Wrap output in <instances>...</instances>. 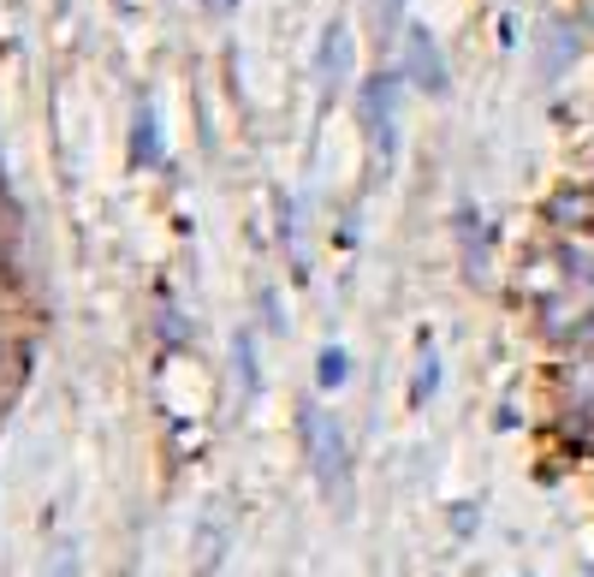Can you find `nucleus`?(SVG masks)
Masks as SVG:
<instances>
[{
  "instance_id": "1",
  "label": "nucleus",
  "mask_w": 594,
  "mask_h": 577,
  "mask_svg": "<svg viewBox=\"0 0 594 577\" xmlns=\"http://www.w3.org/2000/svg\"><path fill=\"white\" fill-rule=\"evenodd\" d=\"M303 423H309V459H315V471H321V488L327 494H345V441H339V429L321 417V411H303Z\"/></svg>"
},
{
  "instance_id": "2",
  "label": "nucleus",
  "mask_w": 594,
  "mask_h": 577,
  "mask_svg": "<svg viewBox=\"0 0 594 577\" xmlns=\"http://www.w3.org/2000/svg\"><path fill=\"white\" fill-rule=\"evenodd\" d=\"M410 78L422 84L428 96H446V60H440V48H434V36L428 30H410Z\"/></svg>"
},
{
  "instance_id": "3",
  "label": "nucleus",
  "mask_w": 594,
  "mask_h": 577,
  "mask_svg": "<svg viewBox=\"0 0 594 577\" xmlns=\"http://www.w3.org/2000/svg\"><path fill=\"white\" fill-rule=\"evenodd\" d=\"M393 102H399L393 78H369V102H363V114H369V131H375V143H381V155H393Z\"/></svg>"
},
{
  "instance_id": "4",
  "label": "nucleus",
  "mask_w": 594,
  "mask_h": 577,
  "mask_svg": "<svg viewBox=\"0 0 594 577\" xmlns=\"http://www.w3.org/2000/svg\"><path fill=\"white\" fill-rule=\"evenodd\" d=\"M321 78H327V96H333V90H345V78H351V30H345V24H327Z\"/></svg>"
},
{
  "instance_id": "5",
  "label": "nucleus",
  "mask_w": 594,
  "mask_h": 577,
  "mask_svg": "<svg viewBox=\"0 0 594 577\" xmlns=\"http://www.w3.org/2000/svg\"><path fill=\"white\" fill-rule=\"evenodd\" d=\"M137 161L143 167H161V137H155V108H137Z\"/></svg>"
},
{
  "instance_id": "6",
  "label": "nucleus",
  "mask_w": 594,
  "mask_h": 577,
  "mask_svg": "<svg viewBox=\"0 0 594 577\" xmlns=\"http://www.w3.org/2000/svg\"><path fill=\"white\" fill-rule=\"evenodd\" d=\"M345 369H351V358H345L339 346H327V351H321V381L339 387V381H345Z\"/></svg>"
},
{
  "instance_id": "7",
  "label": "nucleus",
  "mask_w": 594,
  "mask_h": 577,
  "mask_svg": "<svg viewBox=\"0 0 594 577\" xmlns=\"http://www.w3.org/2000/svg\"><path fill=\"white\" fill-rule=\"evenodd\" d=\"M434 369H440V363H434V351H422V369H416V405H422V399L434 393Z\"/></svg>"
},
{
  "instance_id": "8",
  "label": "nucleus",
  "mask_w": 594,
  "mask_h": 577,
  "mask_svg": "<svg viewBox=\"0 0 594 577\" xmlns=\"http://www.w3.org/2000/svg\"><path fill=\"white\" fill-rule=\"evenodd\" d=\"M399 7H404V0H375V24H381V30H393V24H399Z\"/></svg>"
},
{
  "instance_id": "9",
  "label": "nucleus",
  "mask_w": 594,
  "mask_h": 577,
  "mask_svg": "<svg viewBox=\"0 0 594 577\" xmlns=\"http://www.w3.org/2000/svg\"><path fill=\"white\" fill-rule=\"evenodd\" d=\"M238 7V0H208V12H232Z\"/></svg>"
}]
</instances>
